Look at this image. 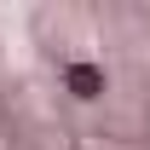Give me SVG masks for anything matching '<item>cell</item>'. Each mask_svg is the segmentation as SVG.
Masks as SVG:
<instances>
[{
	"label": "cell",
	"mask_w": 150,
	"mask_h": 150,
	"mask_svg": "<svg viewBox=\"0 0 150 150\" xmlns=\"http://www.w3.org/2000/svg\"><path fill=\"white\" fill-rule=\"evenodd\" d=\"M69 87H75V98H93V93H98V69L75 64V69H69Z\"/></svg>",
	"instance_id": "obj_1"
}]
</instances>
